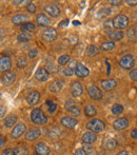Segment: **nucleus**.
I'll use <instances>...</instances> for the list:
<instances>
[{"label": "nucleus", "mask_w": 137, "mask_h": 155, "mask_svg": "<svg viewBox=\"0 0 137 155\" xmlns=\"http://www.w3.org/2000/svg\"><path fill=\"white\" fill-rule=\"evenodd\" d=\"M47 104H49V113L53 114V113L56 111V109H57V104H53V102L50 101V100H47Z\"/></svg>", "instance_id": "nucleus-40"}, {"label": "nucleus", "mask_w": 137, "mask_h": 155, "mask_svg": "<svg viewBox=\"0 0 137 155\" xmlns=\"http://www.w3.org/2000/svg\"><path fill=\"white\" fill-rule=\"evenodd\" d=\"M82 92H83V88H82V84L79 81H74L71 84V93L74 97H79L81 96Z\"/></svg>", "instance_id": "nucleus-14"}, {"label": "nucleus", "mask_w": 137, "mask_h": 155, "mask_svg": "<svg viewBox=\"0 0 137 155\" xmlns=\"http://www.w3.org/2000/svg\"><path fill=\"white\" fill-rule=\"evenodd\" d=\"M15 155H28L29 153V150L27 147H17L14 149Z\"/></svg>", "instance_id": "nucleus-33"}, {"label": "nucleus", "mask_w": 137, "mask_h": 155, "mask_svg": "<svg viewBox=\"0 0 137 155\" xmlns=\"http://www.w3.org/2000/svg\"><path fill=\"white\" fill-rule=\"evenodd\" d=\"M74 74H76V76L79 78H84L90 74V71H89L88 68H86L83 64L81 63H77L75 70H74Z\"/></svg>", "instance_id": "nucleus-10"}, {"label": "nucleus", "mask_w": 137, "mask_h": 155, "mask_svg": "<svg viewBox=\"0 0 137 155\" xmlns=\"http://www.w3.org/2000/svg\"><path fill=\"white\" fill-rule=\"evenodd\" d=\"M106 64H108V72H106V73L110 74V73H111V65L109 64V60H108V59L106 60Z\"/></svg>", "instance_id": "nucleus-56"}, {"label": "nucleus", "mask_w": 137, "mask_h": 155, "mask_svg": "<svg viewBox=\"0 0 137 155\" xmlns=\"http://www.w3.org/2000/svg\"><path fill=\"white\" fill-rule=\"evenodd\" d=\"M70 56L69 55H67V54H64V55H62V56H60L59 58H58V64L59 65H66V64H68V63L70 62Z\"/></svg>", "instance_id": "nucleus-35"}, {"label": "nucleus", "mask_w": 137, "mask_h": 155, "mask_svg": "<svg viewBox=\"0 0 137 155\" xmlns=\"http://www.w3.org/2000/svg\"><path fill=\"white\" fill-rule=\"evenodd\" d=\"M17 123V116L15 114H10L5 119H4V126L6 128H11Z\"/></svg>", "instance_id": "nucleus-26"}, {"label": "nucleus", "mask_w": 137, "mask_h": 155, "mask_svg": "<svg viewBox=\"0 0 137 155\" xmlns=\"http://www.w3.org/2000/svg\"><path fill=\"white\" fill-rule=\"evenodd\" d=\"M103 28L106 31H110V30H112L113 28V21L112 20H106L104 21V25H103Z\"/></svg>", "instance_id": "nucleus-42"}, {"label": "nucleus", "mask_w": 137, "mask_h": 155, "mask_svg": "<svg viewBox=\"0 0 137 155\" xmlns=\"http://www.w3.org/2000/svg\"><path fill=\"white\" fill-rule=\"evenodd\" d=\"M6 114V108L4 106H0V118H3Z\"/></svg>", "instance_id": "nucleus-46"}, {"label": "nucleus", "mask_w": 137, "mask_h": 155, "mask_svg": "<svg viewBox=\"0 0 137 155\" xmlns=\"http://www.w3.org/2000/svg\"><path fill=\"white\" fill-rule=\"evenodd\" d=\"M16 80V74L13 71H6L1 76V84L5 87L11 86Z\"/></svg>", "instance_id": "nucleus-5"}, {"label": "nucleus", "mask_w": 137, "mask_h": 155, "mask_svg": "<svg viewBox=\"0 0 137 155\" xmlns=\"http://www.w3.org/2000/svg\"><path fill=\"white\" fill-rule=\"evenodd\" d=\"M36 29L34 23L32 22H25L24 25H21L20 30L22 31V33H30V32H33L34 30Z\"/></svg>", "instance_id": "nucleus-28"}, {"label": "nucleus", "mask_w": 137, "mask_h": 155, "mask_svg": "<svg viewBox=\"0 0 137 155\" xmlns=\"http://www.w3.org/2000/svg\"><path fill=\"white\" fill-rule=\"evenodd\" d=\"M27 131V127H25L24 124L20 123L17 124V126H15V128L13 129L12 133H11V137L13 139H17L21 136V135L24 134V132Z\"/></svg>", "instance_id": "nucleus-7"}, {"label": "nucleus", "mask_w": 137, "mask_h": 155, "mask_svg": "<svg viewBox=\"0 0 137 155\" xmlns=\"http://www.w3.org/2000/svg\"><path fill=\"white\" fill-rule=\"evenodd\" d=\"M17 40L19 42H28V41L32 40V35L30 33H21L17 36Z\"/></svg>", "instance_id": "nucleus-29"}, {"label": "nucleus", "mask_w": 137, "mask_h": 155, "mask_svg": "<svg viewBox=\"0 0 137 155\" xmlns=\"http://www.w3.org/2000/svg\"><path fill=\"white\" fill-rule=\"evenodd\" d=\"M34 155H38V154H34Z\"/></svg>", "instance_id": "nucleus-59"}, {"label": "nucleus", "mask_w": 137, "mask_h": 155, "mask_svg": "<svg viewBox=\"0 0 137 155\" xmlns=\"http://www.w3.org/2000/svg\"><path fill=\"white\" fill-rule=\"evenodd\" d=\"M57 35H58L57 31H56L55 29H53V28H51V29L44 30V31L42 32L41 37H42V39L45 41H54L57 38Z\"/></svg>", "instance_id": "nucleus-9"}, {"label": "nucleus", "mask_w": 137, "mask_h": 155, "mask_svg": "<svg viewBox=\"0 0 137 155\" xmlns=\"http://www.w3.org/2000/svg\"><path fill=\"white\" fill-rule=\"evenodd\" d=\"M116 155H129V153H128L127 151H125V150H122V151H120L119 153H117Z\"/></svg>", "instance_id": "nucleus-55"}, {"label": "nucleus", "mask_w": 137, "mask_h": 155, "mask_svg": "<svg viewBox=\"0 0 137 155\" xmlns=\"http://www.w3.org/2000/svg\"><path fill=\"white\" fill-rule=\"evenodd\" d=\"M69 19H64V20H62V22H60L59 23V27L61 28V27H64V25H69Z\"/></svg>", "instance_id": "nucleus-52"}, {"label": "nucleus", "mask_w": 137, "mask_h": 155, "mask_svg": "<svg viewBox=\"0 0 137 155\" xmlns=\"http://www.w3.org/2000/svg\"><path fill=\"white\" fill-rule=\"evenodd\" d=\"M61 124L64 127H66V128H68V129H74L76 126H77V124H78V121L76 120V119H74V118H72V117H64V118L61 119Z\"/></svg>", "instance_id": "nucleus-22"}, {"label": "nucleus", "mask_w": 137, "mask_h": 155, "mask_svg": "<svg viewBox=\"0 0 137 155\" xmlns=\"http://www.w3.org/2000/svg\"><path fill=\"white\" fill-rule=\"evenodd\" d=\"M119 65L122 68L123 70H130L135 65V59L132 55L128 54V55H125L119 61Z\"/></svg>", "instance_id": "nucleus-4"}, {"label": "nucleus", "mask_w": 137, "mask_h": 155, "mask_svg": "<svg viewBox=\"0 0 137 155\" xmlns=\"http://www.w3.org/2000/svg\"><path fill=\"white\" fill-rule=\"evenodd\" d=\"M109 14H110V10H109V8H103V10H100L98 12L97 17H98L99 19H103V18H104V17L109 16Z\"/></svg>", "instance_id": "nucleus-38"}, {"label": "nucleus", "mask_w": 137, "mask_h": 155, "mask_svg": "<svg viewBox=\"0 0 137 155\" xmlns=\"http://www.w3.org/2000/svg\"><path fill=\"white\" fill-rule=\"evenodd\" d=\"M37 54H38V51H37L36 49L31 50V51L29 52V57L30 58H35L37 56Z\"/></svg>", "instance_id": "nucleus-47"}, {"label": "nucleus", "mask_w": 137, "mask_h": 155, "mask_svg": "<svg viewBox=\"0 0 137 155\" xmlns=\"http://www.w3.org/2000/svg\"><path fill=\"white\" fill-rule=\"evenodd\" d=\"M40 130L39 129H30L27 133H25V139L29 141H33L40 136Z\"/></svg>", "instance_id": "nucleus-20"}, {"label": "nucleus", "mask_w": 137, "mask_h": 155, "mask_svg": "<svg viewBox=\"0 0 137 155\" xmlns=\"http://www.w3.org/2000/svg\"><path fill=\"white\" fill-rule=\"evenodd\" d=\"M50 77L49 71L44 68H39L38 70L35 73V78H36L38 81H47Z\"/></svg>", "instance_id": "nucleus-13"}, {"label": "nucleus", "mask_w": 137, "mask_h": 155, "mask_svg": "<svg viewBox=\"0 0 137 155\" xmlns=\"http://www.w3.org/2000/svg\"><path fill=\"white\" fill-rule=\"evenodd\" d=\"M84 114H86L88 117L95 116V115L97 114L96 108H95L93 104H88V106H86V108H84Z\"/></svg>", "instance_id": "nucleus-27"}, {"label": "nucleus", "mask_w": 137, "mask_h": 155, "mask_svg": "<svg viewBox=\"0 0 137 155\" xmlns=\"http://www.w3.org/2000/svg\"><path fill=\"white\" fill-rule=\"evenodd\" d=\"M130 77H131L132 80L134 81H137V69H134L130 72Z\"/></svg>", "instance_id": "nucleus-43"}, {"label": "nucleus", "mask_w": 137, "mask_h": 155, "mask_svg": "<svg viewBox=\"0 0 137 155\" xmlns=\"http://www.w3.org/2000/svg\"><path fill=\"white\" fill-rule=\"evenodd\" d=\"M54 130H55V131H52L51 129H50L49 135L51 137H53V138H57V137L61 134V130H60V129H58V128H56V127H54Z\"/></svg>", "instance_id": "nucleus-37"}, {"label": "nucleus", "mask_w": 137, "mask_h": 155, "mask_svg": "<svg viewBox=\"0 0 137 155\" xmlns=\"http://www.w3.org/2000/svg\"><path fill=\"white\" fill-rule=\"evenodd\" d=\"M64 74L66 76H72L74 74V70L73 69H71V68H68V69H64Z\"/></svg>", "instance_id": "nucleus-45"}, {"label": "nucleus", "mask_w": 137, "mask_h": 155, "mask_svg": "<svg viewBox=\"0 0 137 155\" xmlns=\"http://www.w3.org/2000/svg\"><path fill=\"white\" fill-rule=\"evenodd\" d=\"M28 20H29V17L24 14H17V15H15V16H13V18H12V22L14 23L15 25H24Z\"/></svg>", "instance_id": "nucleus-19"}, {"label": "nucleus", "mask_w": 137, "mask_h": 155, "mask_svg": "<svg viewBox=\"0 0 137 155\" xmlns=\"http://www.w3.org/2000/svg\"><path fill=\"white\" fill-rule=\"evenodd\" d=\"M128 38L130 40H134L136 38V30L134 28H131V29L128 31Z\"/></svg>", "instance_id": "nucleus-39"}, {"label": "nucleus", "mask_w": 137, "mask_h": 155, "mask_svg": "<svg viewBox=\"0 0 137 155\" xmlns=\"http://www.w3.org/2000/svg\"><path fill=\"white\" fill-rule=\"evenodd\" d=\"M2 155H15V152H14V149H6L3 151Z\"/></svg>", "instance_id": "nucleus-48"}, {"label": "nucleus", "mask_w": 137, "mask_h": 155, "mask_svg": "<svg viewBox=\"0 0 137 155\" xmlns=\"http://www.w3.org/2000/svg\"><path fill=\"white\" fill-rule=\"evenodd\" d=\"M83 151L86 152V154H91V153H93V152H94V150H93V148L91 147L90 145H84Z\"/></svg>", "instance_id": "nucleus-44"}, {"label": "nucleus", "mask_w": 137, "mask_h": 155, "mask_svg": "<svg viewBox=\"0 0 137 155\" xmlns=\"http://www.w3.org/2000/svg\"><path fill=\"white\" fill-rule=\"evenodd\" d=\"M75 155H88L83 151V149H77L75 151Z\"/></svg>", "instance_id": "nucleus-50"}, {"label": "nucleus", "mask_w": 137, "mask_h": 155, "mask_svg": "<svg viewBox=\"0 0 137 155\" xmlns=\"http://www.w3.org/2000/svg\"><path fill=\"white\" fill-rule=\"evenodd\" d=\"M36 21H37V23H38L39 27H41V28L49 27V25H51V19H50L45 14H43V13H40V14L37 15Z\"/></svg>", "instance_id": "nucleus-15"}, {"label": "nucleus", "mask_w": 137, "mask_h": 155, "mask_svg": "<svg viewBox=\"0 0 137 155\" xmlns=\"http://www.w3.org/2000/svg\"><path fill=\"white\" fill-rule=\"evenodd\" d=\"M109 38L113 41H119L123 38V33L121 31H111L109 33Z\"/></svg>", "instance_id": "nucleus-25"}, {"label": "nucleus", "mask_w": 137, "mask_h": 155, "mask_svg": "<svg viewBox=\"0 0 137 155\" xmlns=\"http://www.w3.org/2000/svg\"><path fill=\"white\" fill-rule=\"evenodd\" d=\"M27 100H28V104H31V106H35L39 102L40 100V94L37 91H31L27 96Z\"/></svg>", "instance_id": "nucleus-17"}, {"label": "nucleus", "mask_w": 137, "mask_h": 155, "mask_svg": "<svg viewBox=\"0 0 137 155\" xmlns=\"http://www.w3.org/2000/svg\"><path fill=\"white\" fill-rule=\"evenodd\" d=\"M64 81H62V80H59V79L54 80V81L50 84L49 89H50V91H51L52 93H58L59 91L62 90V88H64Z\"/></svg>", "instance_id": "nucleus-21"}, {"label": "nucleus", "mask_w": 137, "mask_h": 155, "mask_svg": "<svg viewBox=\"0 0 137 155\" xmlns=\"http://www.w3.org/2000/svg\"><path fill=\"white\" fill-rule=\"evenodd\" d=\"M27 64H28V59L25 57H23V56H21V57H19L17 59V67L19 69H23V68L27 67Z\"/></svg>", "instance_id": "nucleus-36"}, {"label": "nucleus", "mask_w": 137, "mask_h": 155, "mask_svg": "<svg viewBox=\"0 0 137 155\" xmlns=\"http://www.w3.org/2000/svg\"><path fill=\"white\" fill-rule=\"evenodd\" d=\"M96 139H97L96 135L93 132H86V133H84L83 136H82V140H83V143H86V145H91V143H94Z\"/></svg>", "instance_id": "nucleus-24"}, {"label": "nucleus", "mask_w": 137, "mask_h": 155, "mask_svg": "<svg viewBox=\"0 0 137 155\" xmlns=\"http://www.w3.org/2000/svg\"><path fill=\"white\" fill-rule=\"evenodd\" d=\"M31 119L35 124L42 126L47 123V117L43 114V112L40 109H34L31 113Z\"/></svg>", "instance_id": "nucleus-1"}, {"label": "nucleus", "mask_w": 137, "mask_h": 155, "mask_svg": "<svg viewBox=\"0 0 137 155\" xmlns=\"http://www.w3.org/2000/svg\"><path fill=\"white\" fill-rule=\"evenodd\" d=\"M121 1H114V0H111L110 1V4H112V5H119Z\"/></svg>", "instance_id": "nucleus-53"}, {"label": "nucleus", "mask_w": 137, "mask_h": 155, "mask_svg": "<svg viewBox=\"0 0 137 155\" xmlns=\"http://www.w3.org/2000/svg\"><path fill=\"white\" fill-rule=\"evenodd\" d=\"M12 67V59L8 56H2L0 57V72L10 71Z\"/></svg>", "instance_id": "nucleus-12"}, {"label": "nucleus", "mask_w": 137, "mask_h": 155, "mask_svg": "<svg viewBox=\"0 0 137 155\" xmlns=\"http://www.w3.org/2000/svg\"><path fill=\"white\" fill-rule=\"evenodd\" d=\"M128 126H129V120H128L127 118H125V117L118 118L117 120L114 121V124H113V128L117 131L125 130V129L128 128Z\"/></svg>", "instance_id": "nucleus-16"}, {"label": "nucleus", "mask_w": 137, "mask_h": 155, "mask_svg": "<svg viewBox=\"0 0 137 155\" xmlns=\"http://www.w3.org/2000/svg\"><path fill=\"white\" fill-rule=\"evenodd\" d=\"M27 11L31 14H34L36 12V5L33 3V2H29V4L27 5Z\"/></svg>", "instance_id": "nucleus-41"}, {"label": "nucleus", "mask_w": 137, "mask_h": 155, "mask_svg": "<svg viewBox=\"0 0 137 155\" xmlns=\"http://www.w3.org/2000/svg\"><path fill=\"white\" fill-rule=\"evenodd\" d=\"M66 110L68 111L70 114H72L73 116H79L80 115V109L73 100H68L66 102Z\"/></svg>", "instance_id": "nucleus-8"}, {"label": "nucleus", "mask_w": 137, "mask_h": 155, "mask_svg": "<svg viewBox=\"0 0 137 155\" xmlns=\"http://www.w3.org/2000/svg\"><path fill=\"white\" fill-rule=\"evenodd\" d=\"M88 93H89V96H90L93 100H101L103 97V92H101V90L96 86H90L89 87Z\"/></svg>", "instance_id": "nucleus-6"}, {"label": "nucleus", "mask_w": 137, "mask_h": 155, "mask_svg": "<svg viewBox=\"0 0 137 155\" xmlns=\"http://www.w3.org/2000/svg\"><path fill=\"white\" fill-rule=\"evenodd\" d=\"M25 1H13V3L15 4V5H19V4H21V3H24Z\"/></svg>", "instance_id": "nucleus-57"}, {"label": "nucleus", "mask_w": 137, "mask_h": 155, "mask_svg": "<svg viewBox=\"0 0 137 155\" xmlns=\"http://www.w3.org/2000/svg\"><path fill=\"white\" fill-rule=\"evenodd\" d=\"M126 3L127 4H129V5H131V6H135V5H137V0H127L126 1Z\"/></svg>", "instance_id": "nucleus-49"}, {"label": "nucleus", "mask_w": 137, "mask_h": 155, "mask_svg": "<svg viewBox=\"0 0 137 155\" xmlns=\"http://www.w3.org/2000/svg\"><path fill=\"white\" fill-rule=\"evenodd\" d=\"M115 48V43L113 42V41H108V42H103V45H101L100 49L103 50V51H111V50H113Z\"/></svg>", "instance_id": "nucleus-32"}, {"label": "nucleus", "mask_w": 137, "mask_h": 155, "mask_svg": "<svg viewBox=\"0 0 137 155\" xmlns=\"http://www.w3.org/2000/svg\"><path fill=\"white\" fill-rule=\"evenodd\" d=\"M112 21L113 27L116 29H126L129 25V18L126 15H117Z\"/></svg>", "instance_id": "nucleus-3"}, {"label": "nucleus", "mask_w": 137, "mask_h": 155, "mask_svg": "<svg viewBox=\"0 0 137 155\" xmlns=\"http://www.w3.org/2000/svg\"><path fill=\"white\" fill-rule=\"evenodd\" d=\"M116 86H117L116 80L112 79V78H110V79L103 80V81H101V88H103L104 91H112V90H114V89L116 88Z\"/></svg>", "instance_id": "nucleus-18"}, {"label": "nucleus", "mask_w": 137, "mask_h": 155, "mask_svg": "<svg viewBox=\"0 0 137 155\" xmlns=\"http://www.w3.org/2000/svg\"><path fill=\"white\" fill-rule=\"evenodd\" d=\"M0 99H1V94H0Z\"/></svg>", "instance_id": "nucleus-58"}, {"label": "nucleus", "mask_w": 137, "mask_h": 155, "mask_svg": "<svg viewBox=\"0 0 137 155\" xmlns=\"http://www.w3.org/2000/svg\"><path fill=\"white\" fill-rule=\"evenodd\" d=\"M86 54L89 56H96L99 54V49L95 45H90L86 50Z\"/></svg>", "instance_id": "nucleus-31"}, {"label": "nucleus", "mask_w": 137, "mask_h": 155, "mask_svg": "<svg viewBox=\"0 0 137 155\" xmlns=\"http://www.w3.org/2000/svg\"><path fill=\"white\" fill-rule=\"evenodd\" d=\"M86 128L90 131H93V133H100L103 132L106 128L104 126V123L100 119H93V120H90L86 124Z\"/></svg>", "instance_id": "nucleus-2"}, {"label": "nucleus", "mask_w": 137, "mask_h": 155, "mask_svg": "<svg viewBox=\"0 0 137 155\" xmlns=\"http://www.w3.org/2000/svg\"><path fill=\"white\" fill-rule=\"evenodd\" d=\"M4 143H5V140H4V138L2 136H0V148L3 147Z\"/></svg>", "instance_id": "nucleus-54"}, {"label": "nucleus", "mask_w": 137, "mask_h": 155, "mask_svg": "<svg viewBox=\"0 0 137 155\" xmlns=\"http://www.w3.org/2000/svg\"><path fill=\"white\" fill-rule=\"evenodd\" d=\"M44 12L47 14H49L51 17H54V18H56V17H58L60 15L59 8L57 5H55V4H45Z\"/></svg>", "instance_id": "nucleus-11"}, {"label": "nucleus", "mask_w": 137, "mask_h": 155, "mask_svg": "<svg viewBox=\"0 0 137 155\" xmlns=\"http://www.w3.org/2000/svg\"><path fill=\"white\" fill-rule=\"evenodd\" d=\"M35 149H36V153L38 155H50V148L43 143H38Z\"/></svg>", "instance_id": "nucleus-23"}, {"label": "nucleus", "mask_w": 137, "mask_h": 155, "mask_svg": "<svg viewBox=\"0 0 137 155\" xmlns=\"http://www.w3.org/2000/svg\"><path fill=\"white\" fill-rule=\"evenodd\" d=\"M123 112V107L119 104H115L114 106L112 107V113L114 115H118V114H121Z\"/></svg>", "instance_id": "nucleus-34"}, {"label": "nucleus", "mask_w": 137, "mask_h": 155, "mask_svg": "<svg viewBox=\"0 0 137 155\" xmlns=\"http://www.w3.org/2000/svg\"><path fill=\"white\" fill-rule=\"evenodd\" d=\"M131 137L133 139H137V129H134L131 132Z\"/></svg>", "instance_id": "nucleus-51"}, {"label": "nucleus", "mask_w": 137, "mask_h": 155, "mask_svg": "<svg viewBox=\"0 0 137 155\" xmlns=\"http://www.w3.org/2000/svg\"><path fill=\"white\" fill-rule=\"evenodd\" d=\"M117 147V141L116 139L114 138H109L108 140L106 141V149L109 150V151H112L115 148Z\"/></svg>", "instance_id": "nucleus-30"}]
</instances>
